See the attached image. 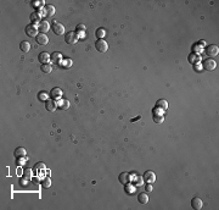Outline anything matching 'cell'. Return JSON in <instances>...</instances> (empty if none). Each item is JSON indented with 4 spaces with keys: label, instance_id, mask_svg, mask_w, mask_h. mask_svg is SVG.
<instances>
[{
    "label": "cell",
    "instance_id": "30",
    "mask_svg": "<svg viewBox=\"0 0 219 210\" xmlns=\"http://www.w3.org/2000/svg\"><path fill=\"white\" fill-rule=\"evenodd\" d=\"M38 98H39V100H48V99H50L49 98V94L46 92H39V94H38Z\"/></svg>",
    "mask_w": 219,
    "mask_h": 210
},
{
    "label": "cell",
    "instance_id": "8",
    "mask_svg": "<svg viewBox=\"0 0 219 210\" xmlns=\"http://www.w3.org/2000/svg\"><path fill=\"white\" fill-rule=\"evenodd\" d=\"M50 95H51V99L56 100V99H61V98H62L63 92H62L61 88H57V87H55V88H52V89H51Z\"/></svg>",
    "mask_w": 219,
    "mask_h": 210
},
{
    "label": "cell",
    "instance_id": "34",
    "mask_svg": "<svg viewBox=\"0 0 219 210\" xmlns=\"http://www.w3.org/2000/svg\"><path fill=\"white\" fill-rule=\"evenodd\" d=\"M143 180H144L143 177H140V176L138 177V176H137V177H135V181H134V183L137 184V186H141V184H143Z\"/></svg>",
    "mask_w": 219,
    "mask_h": 210
},
{
    "label": "cell",
    "instance_id": "35",
    "mask_svg": "<svg viewBox=\"0 0 219 210\" xmlns=\"http://www.w3.org/2000/svg\"><path fill=\"white\" fill-rule=\"evenodd\" d=\"M25 177L31 180V177H32V170H31V169H26V170H25Z\"/></svg>",
    "mask_w": 219,
    "mask_h": 210
},
{
    "label": "cell",
    "instance_id": "13",
    "mask_svg": "<svg viewBox=\"0 0 219 210\" xmlns=\"http://www.w3.org/2000/svg\"><path fill=\"white\" fill-rule=\"evenodd\" d=\"M203 205V203H202V199L198 197H195L192 198V200H191V207L195 209V210H200L201 208H202Z\"/></svg>",
    "mask_w": 219,
    "mask_h": 210
},
{
    "label": "cell",
    "instance_id": "3",
    "mask_svg": "<svg viewBox=\"0 0 219 210\" xmlns=\"http://www.w3.org/2000/svg\"><path fill=\"white\" fill-rule=\"evenodd\" d=\"M65 42L69 45H73L78 42V37H77L76 32H68L66 36H65Z\"/></svg>",
    "mask_w": 219,
    "mask_h": 210
},
{
    "label": "cell",
    "instance_id": "6",
    "mask_svg": "<svg viewBox=\"0 0 219 210\" xmlns=\"http://www.w3.org/2000/svg\"><path fill=\"white\" fill-rule=\"evenodd\" d=\"M218 52H219V48L217 45H214V44H211V45H208L206 48V54L208 55V56H217L218 55Z\"/></svg>",
    "mask_w": 219,
    "mask_h": 210
},
{
    "label": "cell",
    "instance_id": "16",
    "mask_svg": "<svg viewBox=\"0 0 219 210\" xmlns=\"http://www.w3.org/2000/svg\"><path fill=\"white\" fill-rule=\"evenodd\" d=\"M118 180H119V182L123 183V184H127L130 182V180H132V177H130V173L129 172H122L119 175V177H118Z\"/></svg>",
    "mask_w": 219,
    "mask_h": 210
},
{
    "label": "cell",
    "instance_id": "9",
    "mask_svg": "<svg viewBox=\"0 0 219 210\" xmlns=\"http://www.w3.org/2000/svg\"><path fill=\"white\" fill-rule=\"evenodd\" d=\"M31 21H32V25H39V23L43 21L41 20V14H40V10L38 11H35V12H33L31 15Z\"/></svg>",
    "mask_w": 219,
    "mask_h": 210
},
{
    "label": "cell",
    "instance_id": "21",
    "mask_svg": "<svg viewBox=\"0 0 219 210\" xmlns=\"http://www.w3.org/2000/svg\"><path fill=\"white\" fill-rule=\"evenodd\" d=\"M20 49L23 52H28L29 50H31V44H29L28 42H26V40H23V42L20 43Z\"/></svg>",
    "mask_w": 219,
    "mask_h": 210
},
{
    "label": "cell",
    "instance_id": "15",
    "mask_svg": "<svg viewBox=\"0 0 219 210\" xmlns=\"http://www.w3.org/2000/svg\"><path fill=\"white\" fill-rule=\"evenodd\" d=\"M43 14H44L46 17L54 16V14H55V8L52 6V5H46V6L43 8Z\"/></svg>",
    "mask_w": 219,
    "mask_h": 210
},
{
    "label": "cell",
    "instance_id": "7",
    "mask_svg": "<svg viewBox=\"0 0 219 210\" xmlns=\"http://www.w3.org/2000/svg\"><path fill=\"white\" fill-rule=\"evenodd\" d=\"M202 66L205 70H208V71H212V70H214L217 67V62L213 60V59H206L202 64Z\"/></svg>",
    "mask_w": 219,
    "mask_h": 210
},
{
    "label": "cell",
    "instance_id": "10",
    "mask_svg": "<svg viewBox=\"0 0 219 210\" xmlns=\"http://www.w3.org/2000/svg\"><path fill=\"white\" fill-rule=\"evenodd\" d=\"M38 27V31H39V33H46V32H48L49 30H50V25H49V22L48 21H41L40 23H39V25L37 26Z\"/></svg>",
    "mask_w": 219,
    "mask_h": 210
},
{
    "label": "cell",
    "instance_id": "2",
    "mask_svg": "<svg viewBox=\"0 0 219 210\" xmlns=\"http://www.w3.org/2000/svg\"><path fill=\"white\" fill-rule=\"evenodd\" d=\"M25 32L28 37H37L39 34V31H38V27L35 25H28L26 28H25Z\"/></svg>",
    "mask_w": 219,
    "mask_h": 210
},
{
    "label": "cell",
    "instance_id": "29",
    "mask_svg": "<svg viewBox=\"0 0 219 210\" xmlns=\"http://www.w3.org/2000/svg\"><path fill=\"white\" fill-rule=\"evenodd\" d=\"M163 121H164V117H163L162 115H159V116L153 115V122H155V124L161 125V124H163Z\"/></svg>",
    "mask_w": 219,
    "mask_h": 210
},
{
    "label": "cell",
    "instance_id": "32",
    "mask_svg": "<svg viewBox=\"0 0 219 210\" xmlns=\"http://www.w3.org/2000/svg\"><path fill=\"white\" fill-rule=\"evenodd\" d=\"M76 34L77 37H78V39H85V32L84 31H76Z\"/></svg>",
    "mask_w": 219,
    "mask_h": 210
},
{
    "label": "cell",
    "instance_id": "38",
    "mask_svg": "<svg viewBox=\"0 0 219 210\" xmlns=\"http://www.w3.org/2000/svg\"><path fill=\"white\" fill-rule=\"evenodd\" d=\"M77 31H84V32H85V26L80 23V25L77 26Z\"/></svg>",
    "mask_w": 219,
    "mask_h": 210
},
{
    "label": "cell",
    "instance_id": "12",
    "mask_svg": "<svg viewBox=\"0 0 219 210\" xmlns=\"http://www.w3.org/2000/svg\"><path fill=\"white\" fill-rule=\"evenodd\" d=\"M45 108L48 111H55L56 108H57V104L54 99H48V100L45 102Z\"/></svg>",
    "mask_w": 219,
    "mask_h": 210
},
{
    "label": "cell",
    "instance_id": "14",
    "mask_svg": "<svg viewBox=\"0 0 219 210\" xmlns=\"http://www.w3.org/2000/svg\"><path fill=\"white\" fill-rule=\"evenodd\" d=\"M62 60H63V57H62L61 52L55 51V52H52V54H51V62L55 64V65H56V64H61Z\"/></svg>",
    "mask_w": 219,
    "mask_h": 210
},
{
    "label": "cell",
    "instance_id": "4",
    "mask_svg": "<svg viewBox=\"0 0 219 210\" xmlns=\"http://www.w3.org/2000/svg\"><path fill=\"white\" fill-rule=\"evenodd\" d=\"M52 32H54L56 36H62L65 34V26L61 25V23H57V22H54V25H52Z\"/></svg>",
    "mask_w": 219,
    "mask_h": 210
},
{
    "label": "cell",
    "instance_id": "37",
    "mask_svg": "<svg viewBox=\"0 0 219 210\" xmlns=\"http://www.w3.org/2000/svg\"><path fill=\"white\" fill-rule=\"evenodd\" d=\"M45 166H44V164L43 162H38L37 165H35V167H34V171H37V170H40V169H44Z\"/></svg>",
    "mask_w": 219,
    "mask_h": 210
},
{
    "label": "cell",
    "instance_id": "24",
    "mask_svg": "<svg viewBox=\"0 0 219 210\" xmlns=\"http://www.w3.org/2000/svg\"><path fill=\"white\" fill-rule=\"evenodd\" d=\"M72 64H73L72 60L68 59V57H65V59L62 60V62H61V65H62L63 68H69L71 66H72Z\"/></svg>",
    "mask_w": 219,
    "mask_h": 210
},
{
    "label": "cell",
    "instance_id": "18",
    "mask_svg": "<svg viewBox=\"0 0 219 210\" xmlns=\"http://www.w3.org/2000/svg\"><path fill=\"white\" fill-rule=\"evenodd\" d=\"M56 104H57V108H60L61 110H67L69 108V102L67 100V99H62L61 98Z\"/></svg>",
    "mask_w": 219,
    "mask_h": 210
},
{
    "label": "cell",
    "instance_id": "5",
    "mask_svg": "<svg viewBox=\"0 0 219 210\" xmlns=\"http://www.w3.org/2000/svg\"><path fill=\"white\" fill-rule=\"evenodd\" d=\"M143 178H144V181L146 183H153L156 181V173L153 172V171H146L145 173H144V176H143Z\"/></svg>",
    "mask_w": 219,
    "mask_h": 210
},
{
    "label": "cell",
    "instance_id": "26",
    "mask_svg": "<svg viewBox=\"0 0 219 210\" xmlns=\"http://www.w3.org/2000/svg\"><path fill=\"white\" fill-rule=\"evenodd\" d=\"M41 71H43L44 73H50L52 71V66L50 65V64H44V65H41Z\"/></svg>",
    "mask_w": 219,
    "mask_h": 210
},
{
    "label": "cell",
    "instance_id": "28",
    "mask_svg": "<svg viewBox=\"0 0 219 210\" xmlns=\"http://www.w3.org/2000/svg\"><path fill=\"white\" fill-rule=\"evenodd\" d=\"M41 186H43L44 188H49L51 186V180L50 177H45L43 181H41Z\"/></svg>",
    "mask_w": 219,
    "mask_h": 210
},
{
    "label": "cell",
    "instance_id": "22",
    "mask_svg": "<svg viewBox=\"0 0 219 210\" xmlns=\"http://www.w3.org/2000/svg\"><path fill=\"white\" fill-rule=\"evenodd\" d=\"M138 200H139L140 204H147L149 203V195L146 193H140L138 195Z\"/></svg>",
    "mask_w": 219,
    "mask_h": 210
},
{
    "label": "cell",
    "instance_id": "1",
    "mask_svg": "<svg viewBox=\"0 0 219 210\" xmlns=\"http://www.w3.org/2000/svg\"><path fill=\"white\" fill-rule=\"evenodd\" d=\"M95 48H96V50L99 52H106L107 49H108V44L104 39H97L96 43H95Z\"/></svg>",
    "mask_w": 219,
    "mask_h": 210
},
{
    "label": "cell",
    "instance_id": "23",
    "mask_svg": "<svg viewBox=\"0 0 219 210\" xmlns=\"http://www.w3.org/2000/svg\"><path fill=\"white\" fill-rule=\"evenodd\" d=\"M124 189H126L127 194H133V193H135V186L130 184V183L124 184Z\"/></svg>",
    "mask_w": 219,
    "mask_h": 210
},
{
    "label": "cell",
    "instance_id": "20",
    "mask_svg": "<svg viewBox=\"0 0 219 210\" xmlns=\"http://www.w3.org/2000/svg\"><path fill=\"white\" fill-rule=\"evenodd\" d=\"M14 154H15L16 158H25L26 156V149L22 148V147H19V148H16Z\"/></svg>",
    "mask_w": 219,
    "mask_h": 210
},
{
    "label": "cell",
    "instance_id": "31",
    "mask_svg": "<svg viewBox=\"0 0 219 210\" xmlns=\"http://www.w3.org/2000/svg\"><path fill=\"white\" fill-rule=\"evenodd\" d=\"M200 60V57L198 56H196L195 54H191L190 56H189V61H190L191 64H195V62H197Z\"/></svg>",
    "mask_w": 219,
    "mask_h": 210
},
{
    "label": "cell",
    "instance_id": "36",
    "mask_svg": "<svg viewBox=\"0 0 219 210\" xmlns=\"http://www.w3.org/2000/svg\"><path fill=\"white\" fill-rule=\"evenodd\" d=\"M145 189H146V192L151 193V192L153 191V186H152V183H147V184H146V187H145Z\"/></svg>",
    "mask_w": 219,
    "mask_h": 210
},
{
    "label": "cell",
    "instance_id": "39",
    "mask_svg": "<svg viewBox=\"0 0 219 210\" xmlns=\"http://www.w3.org/2000/svg\"><path fill=\"white\" fill-rule=\"evenodd\" d=\"M17 165H23V162H25V159H22V158H17Z\"/></svg>",
    "mask_w": 219,
    "mask_h": 210
},
{
    "label": "cell",
    "instance_id": "11",
    "mask_svg": "<svg viewBox=\"0 0 219 210\" xmlns=\"http://www.w3.org/2000/svg\"><path fill=\"white\" fill-rule=\"evenodd\" d=\"M35 40H37V43L39 45H46L49 43V38L46 37V34L44 33H39L37 37H35Z\"/></svg>",
    "mask_w": 219,
    "mask_h": 210
},
{
    "label": "cell",
    "instance_id": "27",
    "mask_svg": "<svg viewBox=\"0 0 219 210\" xmlns=\"http://www.w3.org/2000/svg\"><path fill=\"white\" fill-rule=\"evenodd\" d=\"M95 34H96L97 39H104V37H105L106 32H105V30H104V28H99V30H96Z\"/></svg>",
    "mask_w": 219,
    "mask_h": 210
},
{
    "label": "cell",
    "instance_id": "17",
    "mask_svg": "<svg viewBox=\"0 0 219 210\" xmlns=\"http://www.w3.org/2000/svg\"><path fill=\"white\" fill-rule=\"evenodd\" d=\"M39 61H40V64H49V61L51 60V55H49L48 52H40L39 54Z\"/></svg>",
    "mask_w": 219,
    "mask_h": 210
},
{
    "label": "cell",
    "instance_id": "33",
    "mask_svg": "<svg viewBox=\"0 0 219 210\" xmlns=\"http://www.w3.org/2000/svg\"><path fill=\"white\" fill-rule=\"evenodd\" d=\"M29 183V178L27 177H23V178H20V184L23 186V187H26V186H28Z\"/></svg>",
    "mask_w": 219,
    "mask_h": 210
},
{
    "label": "cell",
    "instance_id": "25",
    "mask_svg": "<svg viewBox=\"0 0 219 210\" xmlns=\"http://www.w3.org/2000/svg\"><path fill=\"white\" fill-rule=\"evenodd\" d=\"M44 4H45V3L43 1V0H37V1H32V3H31V5H32L34 9H37V11H38L40 8H43Z\"/></svg>",
    "mask_w": 219,
    "mask_h": 210
},
{
    "label": "cell",
    "instance_id": "19",
    "mask_svg": "<svg viewBox=\"0 0 219 210\" xmlns=\"http://www.w3.org/2000/svg\"><path fill=\"white\" fill-rule=\"evenodd\" d=\"M156 106L164 111V110L168 109V102L164 100V99H159V100H157V103H156Z\"/></svg>",
    "mask_w": 219,
    "mask_h": 210
}]
</instances>
